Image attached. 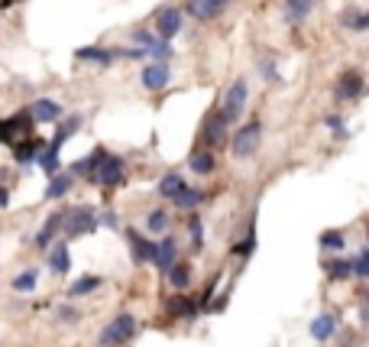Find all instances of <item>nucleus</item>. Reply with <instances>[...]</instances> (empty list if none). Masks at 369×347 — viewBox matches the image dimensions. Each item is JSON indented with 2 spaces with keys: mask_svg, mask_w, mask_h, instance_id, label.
Returning a JSON list of instances; mask_svg holds the SVG:
<instances>
[{
  "mask_svg": "<svg viewBox=\"0 0 369 347\" xmlns=\"http://www.w3.org/2000/svg\"><path fill=\"white\" fill-rule=\"evenodd\" d=\"M71 188V172H65V176H52L49 188H46V198H62V195H69Z\"/></svg>",
  "mask_w": 369,
  "mask_h": 347,
  "instance_id": "obj_24",
  "label": "nucleus"
},
{
  "mask_svg": "<svg viewBox=\"0 0 369 347\" xmlns=\"http://www.w3.org/2000/svg\"><path fill=\"white\" fill-rule=\"evenodd\" d=\"M39 149H42L39 140H23V143H16L14 146V159L20 166H26V163H33V159L39 156Z\"/></svg>",
  "mask_w": 369,
  "mask_h": 347,
  "instance_id": "obj_19",
  "label": "nucleus"
},
{
  "mask_svg": "<svg viewBox=\"0 0 369 347\" xmlns=\"http://www.w3.org/2000/svg\"><path fill=\"white\" fill-rule=\"evenodd\" d=\"M78 127H81V117H78V114H71L69 121H65V124H62V127H59L56 140H52V143H49V146H52V149H62V143H65V140H69V136H71V134H75V130H78Z\"/></svg>",
  "mask_w": 369,
  "mask_h": 347,
  "instance_id": "obj_23",
  "label": "nucleus"
},
{
  "mask_svg": "<svg viewBox=\"0 0 369 347\" xmlns=\"http://www.w3.org/2000/svg\"><path fill=\"white\" fill-rule=\"evenodd\" d=\"M168 283H172L175 289H188V283H191V269L185 266V263H175V266L168 269Z\"/></svg>",
  "mask_w": 369,
  "mask_h": 347,
  "instance_id": "obj_25",
  "label": "nucleus"
},
{
  "mask_svg": "<svg viewBox=\"0 0 369 347\" xmlns=\"http://www.w3.org/2000/svg\"><path fill=\"white\" fill-rule=\"evenodd\" d=\"M101 221H104L107 227H117V218H113V214H104V218H101Z\"/></svg>",
  "mask_w": 369,
  "mask_h": 347,
  "instance_id": "obj_40",
  "label": "nucleus"
},
{
  "mask_svg": "<svg viewBox=\"0 0 369 347\" xmlns=\"http://www.w3.org/2000/svg\"><path fill=\"white\" fill-rule=\"evenodd\" d=\"M153 263L162 269V273H168V269L175 266V241H172L168 234L162 237L159 243H156V256H153Z\"/></svg>",
  "mask_w": 369,
  "mask_h": 347,
  "instance_id": "obj_13",
  "label": "nucleus"
},
{
  "mask_svg": "<svg viewBox=\"0 0 369 347\" xmlns=\"http://www.w3.org/2000/svg\"><path fill=\"white\" fill-rule=\"evenodd\" d=\"M49 269H52V273H59V276L71 269V253H69V247H65V243H56V247H52V253H49Z\"/></svg>",
  "mask_w": 369,
  "mask_h": 347,
  "instance_id": "obj_16",
  "label": "nucleus"
},
{
  "mask_svg": "<svg viewBox=\"0 0 369 347\" xmlns=\"http://www.w3.org/2000/svg\"><path fill=\"white\" fill-rule=\"evenodd\" d=\"M29 117H33L36 124H52V121L62 117V107H59L52 98H39V101L29 104Z\"/></svg>",
  "mask_w": 369,
  "mask_h": 347,
  "instance_id": "obj_7",
  "label": "nucleus"
},
{
  "mask_svg": "<svg viewBox=\"0 0 369 347\" xmlns=\"http://www.w3.org/2000/svg\"><path fill=\"white\" fill-rule=\"evenodd\" d=\"M353 273L363 276V279H369V250H363V253L353 260Z\"/></svg>",
  "mask_w": 369,
  "mask_h": 347,
  "instance_id": "obj_34",
  "label": "nucleus"
},
{
  "mask_svg": "<svg viewBox=\"0 0 369 347\" xmlns=\"http://www.w3.org/2000/svg\"><path fill=\"white\" fill-rule=\"evenodd\" d=\"M156 29H159L162 43H168L172 36H178V29H181V10H175V7L159 10V14H156Z\"/></svg>",
  "mask_w": 369,
  "mask_h": 347,
  "instance_id": "obj_6",
  "label": "nucleus"
},
{
  "mask_svg": "<svg viewBox=\"0 0 369 347\" xmlns=\"http://www.w3.org/2000/svg\"><path fill=\"white\" fill-rule=\"evenodd\" d=\"M246 98H250V85H246V79H237L230 85L227 98H223V111H221L223 121H237L246 107Z\"/></svg>",
  "mask_w": 369,
  "mask_h": 347,
  "instance_id": "obj_3",
  "label": "nucleus"
},
{
  "mask_svg": "<svg viewBox=\"0 0 369 347\" xmlns=\"http://www.w3.org/2000/svg\"><path fill=\"white\" fill-rule=\"evenodd\" d=\"M363 94V75L360 71H347L340 75V85H337V98L340 101H350V98H360Z\"/></svg>",
  "mask_w": 369,
  "mask_h": 347,
  "instance_id": "obj_12",
  "label": "nucleus"
},
{
  "mask_svg": "<svg viewBox=\"0 0 369 347\" xmlns=\"http://www.w3.org/2000/svg\"><path fill=\"white\" fill-rule=\"evenodd\" d=\"M81 62H98V65H111L113 62V56L117 52H111V49H98V46H81V49L75 52Z\"/></svg>",
  "mask_w": 369,
  "mask_h": 347,
  "instance_id": "obj_17",
  "label": "nucleus"
},
{
  "mask_svg": "<svg viewBox=\"0 0 369 347\" xmlns=\"http://www.w3.org/2000/svg\"><path fill=\"white\" fill-rule=\"evenodd\" d=\"M62 231H65V237L94 234V231H98V211H94V208H88V205L71 208L69 214H62Z\"/></svg>",
  "mask_w": 369,
  "mask_h": 347,
  "instance_id": "obj_1",
  "label": "nucleus"
},
{
  "mask_svg": "<svg viewBox=\"0 0 369 347\" xmlns=\"http://www.w3.org/2000/svg\"><path fill=\"white\" fill-rule=\"evenodd\" d=\"M328 276L330 279H350L353 276V260H330L328 263Z\"/></svg>",
  "mask_w": 369,
  "mask_h": 347,
  "instance_id": "obj_28",
  "label": "nucleus"
},
{
  "mask_svg": "<svg viewBox=\"0 0 369 347\" xmlns=\"http://www.w3.org/2000/svg\"><path fill=\"white\" fill-rule=\"evenodd\" d=\"M223 130H227V121L221 117V111H214V114L204 117L201 134H204V143H208V146H221V143H223Z\"/></svg>",
  "mask_w": 369,
  "mask_h": 347,
  "instance_id": "obj_8",
  "label": "nucleus"
},
{
  "mask_svg": "<svg viewBox=\"0 0 369 347\" xmlns=\"http://www.w3.org/2000/svg\"><path fill=\"white\" fill-rule=\"evenodd\" d=\"M363 318H366V325H369V298H366V308H363Z\"/></svg>",
  "mask_w": 369,
  "mask_h": 347,
  "instance_id": "obj_43",
  "label": "nucleus"
},
{
  "mask_svg": "<svg viewBox=\"0 0 369 347\" xmlns=\"http://www.w3.org/2000/svg\"><path fill=\"white\" fill-rule=\"evenodd\" d=\"M39 166L46 176H59V149H46V153H39Z\"/></svg>",
  "mask_w": 369,
  "mask_h": 347,
  "instance_id": "obj_29",
  "label": "nucleus"
},
{
  "mask_svg": "<svg viewBox=\"0 0 369 347\" xmlns=\"http://www.w3.org/2000/svg\"><path fill=\"white\" fill-rule=\"evenodd\" d=\"M328 127H334V130H337V136H347V130H343L340 117H328Z\"/></svg>",
  "mask_w": 369,
  "mask_h": 347,
  "instance_id": "obj_39",
  "label": "nucleus"
},
{
  "mask_svg": "<svg viewBox=\"0 0 369 347\" xmlns=\"http://www.w3.org/2000/svg\"><path fill=\"white\" fill-rule=\"evenodd\" d=\"M143 88L146 91H162V88L172 81V75H168V65H149V69H143Z\"/></svg>",
  "mask_w": 369,
  "mask_h": 347,
  "instance_id": "obj_9",
  "label": "nucleus"
},
{
  "mask_svg": "<svg viewBox=\"0 0 369 347\" xmlns=\"http://www.w3.org/2000/svg\"><path fill=\"white\" fill-rule=\"evenodd\" d=\"M36 279H39V273H36V269L20 273V276L14 279V292H33L36 289Z\"/></svg>",
  "mask_w": 369,
  "mask_h": 347,
  "instance_id": "obj_30",
  "label": "nucleus"
},
{
  "mask_svg": "<svg viewBox=\"0 0 369 347\" xmlns=\"http://www.w3.org/2000/svg\"><path fill=\"white\" fill-rule=\"evenodd\" d=\"M223 7H227V0H188V14L195 20H214Z\"/></svg>",
  "mask_w": 369,
  "mask_h": 347,
  "instance_id": "obj_10",
  "label": "nucleus"
},
{
  "mask_svg": "<svg viewBox=\"0 0 369 347\" xmlns=\"http://www.w3.org/2000/svg\"><path fill=\"white\" fill-rule=\"evenodd\" d=\"M0 143H14V134H10L7 121H0Z\"/></svg>",
  "mask_w": 369,
  "mask_h": 347,
  "instance_id": "obj_38",
  "label": "nucleus"
},
{
  "mask_svg": "<svg viewBox=\"0 0 369 347\" xmlns=\"http://www.w3.org/2000/svg\"><path fill=\"white\" fill-rule=\"evenodd\" d=\"M188 166H191V172H195V176H211V172H214V166H217V159H214V153H191Z\"/></svg>",
  "mask_w": 369,
  "mask_h": 347,
  "instance_id": "obj_20",
  "label": "nucleus"
},
{
  "mask_svg": "<svg viewBox=\"0 0 369 347\" xmlns=\"http://www.w3.org/2000/svg\"><path fill=\"white\" fill-rule=\"evenodd\" d=\"M334 331H337V315L334 312H320L318 318L311 321V338L314 341H328Z\"/></svg>",
  "mask_w": 369,
  "mask_h": 347,
  "instance_id": "obj_14",
  "label": "nucleus"
},
{
  "mask_svg": "<svg viewBox=\"0 0 369 347\" xmlns=\"http://www.w3.org/2000/svg\"><path fill=\"white\" fill-rule=\"evenodd\" d=\"M16 0H0V10H7V7H14Z\"/></svg>",
  "mask_w": 369,
  "mask_h": 347,
  "instance_id": "obj_42",
  "label": "nucleus"
},
{
  "mask_svg": "<svg viewBox=\"0 0 369 347\" xmlns=\"http://www.w3.org/2000/svg\"><path fill=\"white\" fill-rule=\"evenodd\" d=\"M91 182H98L101 188H113V185H120V182H123V159L107 153V159L98 166V169H94Z\"/></svg>",
  "mask_w": 369,
  "mask_h": 347,
  "instance_id": "obj_5",
  "label": "nucleus"
},
{
  "mask_svg": "<svg viewBox=\"0 0 369 347\" xmlns=\"http://www.w3.org/2000/svg\"><path fill=\"white\" fill-rule=\"evenodd\" d=\"M62 214H65V211L52 214V218L46 221V224H42V231H39V234H36V247H42V250H46V247H52V237H56V231H59V227H62Z\"/></svg>",
  "mask_w": 369,
  "mask_h": 347,
  "instance_id": "obj_18",
  "label": "nucleus"
},
{
  "mask_svg": "<svg viewBox=\"0 0 369 347\" xmlns=\"http://www.w3.org/2000/svg\"><path fill=\"white\" fill-rule=\"evenodd\" d=\"M188 231H191V243H195V250L204 247V227H201V218L198 214H191L188 218Z\"/></svg>",
  "mask_w": 369,
  "mask_h": 347,
  "instance_id": "obj_31",
  "label": "nucleus"
},
{
  "mask_svg": "<svg viewBox=\"0 0 369 347\" xmlns=\"http://www.w3.org/2000/svg\"><path fill=\"white\" fill-rule=\"evenodd\" d=\"M172 201H175V208H181V211H191V208H198V201H201V191L191 188V185H185Z\"/></svg>",
  "mask_w": 369,
  "mask_h": 347,
  "instance_id": "obj_22",
  "label": "nucleus"
},
{
  "mask_svg": "<svg viewBox=\"0 0 369 347\" xmlns=\"http://www.w3.org/2000/svg\"><path fill=\"white\" fill-rule=\"evenodd\" d=\"M347 23H350L353 33H366V29H369V10H366V14H360V16H353V20H347Z\"/></svg>",
  "mask_w": 369,
  "mask_h": 347,
  "instance_id": "obj_36",
  "label": "nucleus"
},
{
  "mask_svg": "<svg viewBox=\"0 0 369 347\" xmlns=\"http://www.w3.org/2000/svg\"><path fill=\"white\" fill-rule=\"evenodd\" d=\"M146 227L153 231V234H162V231H168V211H153L146 221Z\"/></svg>",
  "mask_w": 369,
  "mask_h": 347,
  "instance_id": "obj_32",
  "label": "nucleus"
},
{
  "mask_svg": "<svg viewBox=\"0 0 369 347\" xmlns=\"http://www.w3.org/2000/svg\"><path fill=\"white\" fill-rule=\"evenodd\" d=\"M320 247L340 250L343 247V234H340V231H324V234H320Z\"/></svg>",
  "mask_w": 369,
  "mask_h": 347,
  "instance_id": "obj_33",
  "label": "nucleus"
},
{
  "mask_svg": "<svg viewBox=\"0 0 369 347\" xmlns=\"http://www.w3.org/2000/svg\"><path fill=\"white\" fill-rule=\"evenodd\" d=\"M59 318L62 321H78V312L71 308V305H59Z\"/></svg>",
  "mask_w": 369,
  "mask_h": 347,
  "instance_id": "obj_37",
  "label": "nucleus"
},
{
  "mask_svg": "<svg viewBox=\"0 0 369 347\" xmlns=\"http://www.w3.org/2000/svg\"><path fill=\"white\" fill-rule=\"evenodd\" d=\"M146 56H156V59H166V56H172V43H162V39H156V43L146 49Z\"/></svg>",
  "mask_w": 369,
  "mask_h": 347,
  "instance_id": "obj_35",
  "label": "nucleus"
},
{
  "mask_svg": "<svg viewBox=\"0 0 369 347\" xmlns=\"http://www.w3.org/2000/svg\"><path fill=\"white\" fill-rule=\"evenodd\" d=\"M259 140H263V127H259L256 121L246 124V127H240L237 136H233V156L237 159L253 156V153L259 149Z\"/></svg>",
  "mask_w": 369,
  "mask_h": 347,
  "instance_id": "obj_4",
  "label": "nucleus"
},
{
  "mask_svg": "<svg viewBox=\"0 0 369 347\" xmlns=\"http://www.w3.org/2000/svg\"><path fill=\"white\" fill-rule=\"evenodd\" d=\"M126 237H130V247H133V263H153L156 243H149L146 237H140L136 231H126Z\"/></svg>",
  "mask_w": 369,
  "mask_h": 347,
  "instance_id": "obj_11",
  "label": "nucleus"
},
{
  "mask_svg": "<svg viewBox=\"0 0 369 347\" xmlns=\"http://www.w3.org/2000/svg\"><path fill=\"white\" fill-rule=\"evenodd\" d=\"M166 308H168V315H175V318H195L198 315L195 298H185V296H172L166 302Z\"/></svg>",
  "mask_w": 369,
  "mask_h": 347,
  "instance_id": "obj_15",
  "label": "nucleus"
},
{
  "mask_svg": "<svg viewBox=\"0 0 369 347\" xmlns=\"http://www.w3.org/2000/svg\"><path fill=\"white\" fill-rule=\"evenodd\" d=\"M133 334H136V318H133L130 312H123V315H117L104 331H101V347L126 344V341H133Z\"/></svg>",
  "mask_w": 369,
  "mask_h": 347,
  "instance_id": "obj_2",
  "label": "nucleus"
},
{
  "mask_svg": "<svg viewBox=\"0 0 369 347\" xmlns=\"http://www.w3.org/2000/svg\"><path fill=\"white\" fill-rule=\"evenodd\" d=\"M314 4H318V0H288L285 16H288L292 23H301V20H305V16L314 10Z\"/></svg>",
  "mask_w": 369,
  "mask_h": 347,
  "instance_id": "obj_21",
  "label": "nucleus"
},
{
  "mask_svg": "<svg viewBox=\"0 0 369 347\" xmlns=\"http://www.w3.org/2000/svg\"><path fill=\"white\" fill-rule=\"evenodd\" d=\"M98 286H101V276H81V279H75V283H71L69 296H91V292L98 289Z\"/></svg>",
  "mask_w": 369,
  "mask_h": 347,
  "instance_id": "obj_26",
  "label": "nucleus"
},
{
  "mask_svg": "<svg viewBox=\"0 0 369 347\" xmlns=\"http://www.w3.org/2000/svg\"><path fill=\"white\" fill-rule=\"evenodd\" d=\"M185 188V182H181L175 172H168V176H162V182H159V195H166V198H175L178 191Z\"/></svg>",
  "mask_w": 369,
  "mask_h": 347,
  "instance_id": "obj_27",
  "label": "nucleus"
},
{
  "mask_svg": "<svg viewBox=\"0 0 369 347\" xmlns=\"http://www.w3.org/2000/svg\"><path fill=\"white\" fill-rule=\"evenodd\" d=\"M7 198H10V191H7V188H0V208L7 205Z\"/></svg>",
  "mask_w": 369,
  "mask_h": 347,
  "instance_id": "obj_41",
  "label": "nucleus"
}]
</instances>
